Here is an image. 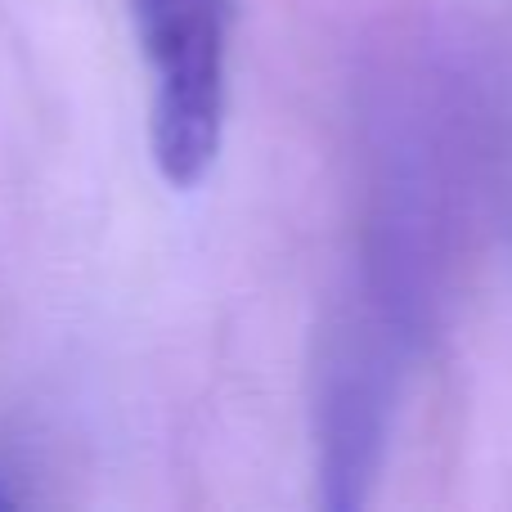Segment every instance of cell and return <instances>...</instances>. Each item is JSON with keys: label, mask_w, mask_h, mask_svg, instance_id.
Returning a JSON list of instances; mask_svg holds the SVG:
<instances>
[{"label": "cell", "mask_w": 512, "mask_h": 512, "mask_svg": "<svg viewBox=\"0 0 512 512\" xmlns=\"http://www.w3.org/2000/svg\"><path fill=\"white\" fill-rule=\"evenodd\" d=\"M153 72L149 149L162 180L194 189L225 135V0H131Z\"/></svg>", "instance_id": "cell-1"}, {"label": "cell", "mask_w": 512, "mask_h": 512, "mask_svg": "<svg viewBox=\"0 0 512 512\" xmlns=\"http://www.w3.org/2000/svg\"><path fill=\"white\" fill-rule=\"evenodd\" d=\"M391 382L369 342H342L319 400V481L328 508H360L378 472Z\"/></svg>", "instance_id": "cell-2"}, {"label": "cell", "mask_w": 512, "mask_h": 512, "mask_svg": "<svg viewBox=\"0 0 512 512\" xmlns=\"http://www.w3.org/2000/svg\"><path fill=\"white\" fill-rule=\"evenodd\" d=\"M5 504H18V490L9 486V477L0 472V508H5Z\"/></svg>", "instance_id": "cell-3"}]
</instances>
